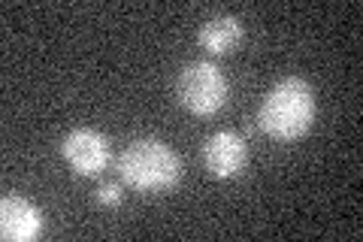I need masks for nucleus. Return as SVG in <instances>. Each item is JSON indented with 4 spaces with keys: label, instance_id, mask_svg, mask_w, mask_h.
Here are the masks:
<instances>
[{
    "label": "nucleus",
    "instance_id": "obj_1",
    "mask_svg": "<svg viewBox=\"0 0 363 242\" xmlns=\"http://www.w3.org/2000/svg\"><path fill=\"white\" fill-rule=\"evenodd\" d=\"M315 115V88L303 76H285L260 100L257 128L276 143H297L312 131Z\"/></svg>",
    "mask_w": 363,
    "mask_h": 242
},
{
    "label": "nucleus",
    "instance_id": "obj_6",
    "mask_svg": "<svg viewBox=\"0 0 363 242\" xmlns=\"http://www.w3.org/2000/svg\"><path fill=\"white\" fill-rule=\"evenodd\" d=\"M43 209L21 194H4L0 200V236L6 242H33L43 236Z\"/></svg>",
    "mask_w": 363,
    "mask_h": 242
},
{
    "label": "nucleus",
    "instance_id": "obj_3",
    "mask_svg": "<svg viewBox=\"0 0 363 242\" xmlns=\"http://www.w3.org/2000/svg\"><path fill=\"white\" fill-rule=\"evenodd\" d=\"M230 97V82L215 61H191L176 79V100L197 119H212Z\"/></svg>",
    "mask_w": 363,
    "mask_h": 242
},
{
    "label": "nucleus",
    "instance_id": "obj_5",
    "mask_svg": "<svg viewBox=\"0 0 363 242\" xmlns=\"http://www.w3.org/2000/svg\"><path fill=\"white\" fill-rule=\"evenodd\" d=\"M203 167L212 179L230 182L248 167V143L236 131H215L203 143Z\"/></svg>",
    "mask_w": 363,
    "mask_h": 242
},
{
    "label": "nucleus",
    "instance_id": "obj_7",
    "mask_svg": "<svg viewBox=\"0 0 363 242\" xmlns=\"http://www.w3.org/2000/svg\"><path fill=\"white\" fill-rule=\"evenodd\" d=\"M242 40H245V28L236 16H212L197 31L200 49H206L209 55H230L240 49Z\"/></svg>",
    "mask_w": 363,
    "mask_h": 242
},
{
    "label": "nucleus",
    "instance_id": "obj_2",
    "mask_svg": "<svg viewBox=\"0 0 363 242\" xmlns=\"http://www.w3.org/2000/svg\"><path fill=\"white\" fill-rule=\"evenodd\" d=\"M182 158L157 136H140L118 155V176L140 194H164L182 182Z\"/></svg>",
    "mask_w": 363,
    "mask_h": 242
},
{
    "label": "nucleus",
    "instance_id": "obj_4",
    "mask_svg": "<svg viewBox=\"0 0 363 242\" xmlns=\"http://www.w3.org/2000/svg\"><path fill=\"white\" fill-rule=\"evenodd\" d=\"M61 155L70 164L76 176L94 179L109 167V140L106 133H100L94 128H73L64 133L61 140Z\"/></svg>",
    "mask_w": 363,
    "mask_h": 242
},
{
    "label": "nucleus",
    "instance_id": "obj_8",
    "mask_svg": "<svg viewBox=\"0 0 363 242\" xmlns=\"http://www.w3.org/2000/svg\"><path fill=\"white\" fill-rule=\"evenodd\" d=\"M94 200L100 206H106V209H116V206H121V200H124L121 185H112V182H106V185H100L94 191Z\"/></svg>",
    "mask_w": 363,
    "mask_h": 242
}]
</instances>
